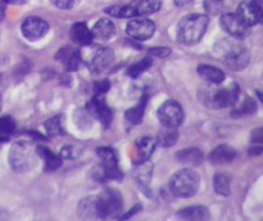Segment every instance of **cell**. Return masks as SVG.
I'll use <instances>...</instances> for the list:
<instances>
[{
  "mask_svg": "<svg viewBox=\"0 0 263 221\" xmlns=\"http://www.w3.org/2000/svg\"><path fill=\"white\" fill-rule=\"evenodd\" d=\"M15 128V122L12 117H0V134H10Z\"/></svg>",
  "mask_w": 263,
  "mask_h": 221,
  "instance_id": "d6a6232c",
  "label": "cell"
},
{
  "mask_svg": "<svg viewBox=\"0 0 263 221\" xmlns=\"http://www.w3.org/2000/svg\"><path fill=\"white\" fill-rule=\"evenodd\" d=\"M36 152H37L39 158L44 161L45 171H55L57 169L62 166V158L55 156L50 149L45 148V146H39V148H36Z\"/></svg>",
  "mask_w": 263,
  "mask_h": 221,
  "instance_id": "7402d4cb",
  "label": "cell"
},
{
  "mask_svg": "<svg viewBox=\"0 0 263 221\" xmlns=\"http://www.w3.org/2000/svg\"><path fill=\"white\" fill-rule=\"evenodd\" d=\"M28 0H8V3H13V4H26Z\"/></svg>",
  "mask_w": 263,
  "mask_h": 221,
  "instance_id": "b9f144b4",
  "label": "cell"
},
{
  "mask_svg": "<svg viewBox=\"0 0 263 221\" xmlns=\"http://www.w3.org/2000/svg\"><path fill=\"white\" fill-rule=\"evenodd\" d=\"M177 139H179V133H177L176 127H166L164 126L163 130L159 131L158 136H157V144H159L161 146L164 148H168L176 144Z\"/></svg>",
  "mask_w": 263,
  "mask_h": 221,
  "instance_id": "83f0119b",
  "label": "cell"
},
{
  "mask_svg": "<svg viewBox=\"0 0 263 221\" xmlns=\"http://www.w3.org/2000/svg\"><path fill=\"white\" fill-rule=\"evenodd\" d=\"M58 58L61 59L64 63L66 68L68 71H76L79 68V64L81 62V56H80V51L76 49H69V48H63L58 53Z\"/></svg>",
  "mask_w": 263,
  "mask_h": 221,
  "instance_id": "cb8c5ba5",
  "label": "cell"
},
{
  "mask_svg": "<svg viewBox=\"0 0 263 221\" xmlns=\"http://www.w3.org/2000/svg\"><path fill=\"white\" fill-rule=\"evenodd\" d=\"M126 32L131 39H135L139 41H145L151 39L156 32V23L149 18H136V20H131L127 23L126 27Z\"/></svg>",
  "mask_w": 263,
  "mask_h": 221,
  "instance_id": "9c48e42d",
  "label": "cell"
},
{
  "mask_svg": "<svg viewBox=\"0 0 263 221\" xmlns=\"http://www.w3.org/2000/svg\"><path fill=\"white\" fill-rule=\"evenodd\" d=\"M92 38L100 41L110 40L116 35L115 23L109 18H102L94 25L91 30Z\"/></svg>",
  "mask_w": 263,
  "mask_h": 221,
  "instance_id": "9a60e30c",
  "label": "cell"
},
{
  "mask_svg": "<svg viewBox=\"0 0 263 221\" xmlns=\"http://www.w3.org/2000/svg\"><path fill=\"white\" fill-rule=\"evenodd\" d=\"M257 110V103L254 102V99L252 98H246L241 105L239 108H236L233 112V116H246V115H252Z\"/></svg>",
  "mask_w": 263,
  "mask_h": 221,
  "instance_id": "1f68e13d",
  "label": "cell"
},
{
  "mask_svg": "<svg viewBox=\"0 0 263 221\" xmlns=\"http://www.w3.org/2000/svg\"><path fill=\"white\" fill-rule=\"evenodd\" d=\"M79 0H51L54 5L59 9H71L77 4Z\"/></svg>",
  "mask_w": 263,
  "mask_h": 221,
  "instance_id": "e575fe53",
  "label": "cell"
},
{
  "mask_svg": "<svg viewBox=\"0 0 263 221\" xmlns=\"http://www.w3.org/2000/svg\"><path fill=\"white\" fill-rule=\"evenodd\" d=\"M45 130L49 136L54 138V136L63 135L64 127H63V117L62 116H54L50 120L45 122Z\"/></svg>",
  "mask_w": 263,
  "mask_h": 221,
  "instance_id": "f1b7e54d",
  "label": "cell"
},
{
  "mask_svg": "<svg viewBox=\"0 0 263 221\" xmlns=\"http://www.w3.org/2000/svg\"><path fill=\"white\" fill-rule=\"evenodd\" d=\"M213 85L215 84L208 82V85H204L199 89V99L203 104L215 109L234 107L236 104L240 94V87L236 82L221 89H215Z\"/></svg>",
  "mask_w": 263,
  "mask_h": 221,
  "instance_id": "6da1fadb",
  "label": "cell"
},
{
  "mask_svg": "<svg viewBox=\"0 0 263 221\" xmlns=\"http://www.w3.org/2000/svg\"><path fill=\"white\" fill-rule=\"evenodd\" d=\"M86 110L91 115L92 118L99 120L102 122V125L104 126V128H107L110 125V122H112V109L108 107L105 100L103 98H100V95H95L94 99H91L87 103Z\"/></svg>",
  "mask_w": 263,
  "mask_h": 221,
  "instance_id": "8fae6325",
  "label": "cell"
},
{
  "mask_svg": "<svg viewBox=\"0 0 263 221\" xmlns=\"http://www.w3.org/2000/svg\"><path fill=\"white\" fill-rule=\"evenodd\" d=\"M158 118L166 127H177L184 121V109L175 100H167L159 107Z\"/></svg>",
  "mask_w": 263,
  "mask_h": 221,
  "instance_id": "ba28073f",
  "label": "cell"
},
{
  "mask_svg": "<svg viewBox=\"0 0 263 221\" xmlns=\"http://www.w3.org/2000/svg\"><path fill=\"white\" fill-rule=\"evenodd\" d=\"M208 27V17L199 13L189 14L182 18L177 27V39L185 45L199 43Z\"/></svg>",
  "mask_w": 263,
  "mask_h": 221,
  "instance_id": "3957f363",
  "label": "cell"
},
{
  "mask_svg": "<svg viewBox=\"0 0 263 221\" xmlns=\"http://www.w3.org/2000/svg\"><path fill=\"white\" fill-rule=\"evenodd\" d=\"M220 23L221 27L233 38L243 39L249 32L248 26L239 18L238 14H234V13H226V14L221 15Z\"/></svg>",
  "mask_w": 263,
  "mask_h": 221,
  "instance_id": "7c38bea8",
  "label": "cell"
},
{
  "mask_svg": "<svg viewBox=\"0 0 263 221\" xmlns=\"http://www.w3.org/2000/svg\"><path fill=\"white\" fill-rule=\"evenodd\" d=\"M97 153L102 161L98 175L99 180H116L122 177V172L118 169V158L115 149L108 148V146H102L97 149Z\"/></svg>",
  "mask_w": 263,
  "mask_h": 221,
  "instance_id": "52a82bcc",
  "label": "cell"
},
{
  "mask_svg": "<svg viewBox=\"0 0 263 221\" xmlns=\"http://www.w3.org/2000/svg\"><path fill=\"white\" fill-rule=\"evenodd\" d=\"M128 5H130L131 18L146 17L161 9L162 0H136Z\"/></svg>",
  "mask_w": 263,
  "mask_h": 221,
  "instance_id": "5bb4252c",
  "label": "cell"
},
{
  "mask_svg": "<svg viewBox=\"0 0 263 221\" xmlns=\"http://www.w3.org/2000/svg\"><path fill=\"white\" fill-rule=\"evenodd\" d=\"M257 97H258V99L263 103V91H257Z\"/></svg>",
  "mask_w": 263,
  "mask_h": 221,
  "instance_id": "7bdbcfd3",
  "label": "cell"
},
{
  "mask_svg": "<svg viewBox=\"0 0 263 221\" xmlns=\"http://www.w3.org/2000/svg\"><path fill=\"white\" fill-rule=\"evenodd\" d=\"M149 53L152 54L153 57H157V58H166V57H168L170 54H171V50H170L168 48H154V49H151V51Z\"/></svg>",
  "mask_w": 263,
  "mask_h": 221,
  "instance_id": "8d00e7d4",
  "label": "cell"
},
{
  "mask_svg": "<svg viewBox=\"0 0 263 221\" xmlns=\"http://www.w3.org/2000/svg\"><path fill=\"white\" fill-rule=\"evenodd\" d=\"M198 73L202 77L203 80H205L210 84H221V82L225 80V73L223 71H221L217 67L210 66V64H200L198 67Z\"/></svg>",
  "mask_w": 263,
  "mask_h": 221,
  "instance_id": "44dd1931",
  "label": "cell"
},
{
  "mask_svg": "<svg viewBox=\"0 0 263 221\" xmlns=\"http://www.w3.org/2000/svg\"><path fill=\"white\" fill-rule=\"evenodd\" d=\"M200 185V177L194 170L184 169L177 171L170 180V189L175 195L190 198L197 194Z\"/></svg>",
  "mask_w": 263,
  "mask_h": 221,
  "instance_id": "5b68a950",
  "label": "cell"
},
{
  "mask_svg": "<svg viewBox=\"0 0 263 221\" xmlns=\"http://www.w3.org/2000/svg\"><path fill=\"white\" fill-rule=\"evenodd\" d=\"M7 4H8V0H0V18L4 15V12H5V8H7Z\"/></svg>",
  "mask_w": 263,
  "mask_h": 221,
  "instance_id": "ab89813d",
  "label": "cell"
},
{
  "mask_svg": "<svg viewBox=\"0 0 263 221\" xmlns=\"http://www.w3.org/2000/svg\"><path fill=\"white\" fill-rule=\"evenodd\" d=\"M152 174H153V164L149 161L140 162L138 166L134 170V176H135L136 181L140 184L141 188H144L145 190H148L149 182H151Z\"/></svg>",
  "mask_w": 263,
  "mask_h": 221,
  "instance_id": "ffe728a7",
  "label": "cell"
},
{
  "mask_svg": "<svg viewBox=\"0 0 263 221\" xmlns=\"http://www.w3.org/2000/svg\"><path fill=\"white\" fill-rule=\"evenodd\" d=\"M176 161L179 163L186 164V166H199L203 162V153L200 149L198 148H186L182 149V151L177 152L176 156H175Z\"/></svg>",
  "mask_w": 263,
  "mask_h": 221,
  "instance_id": "ac0fdd59",
  "label": "cell"
},
{
  "mask_svg": "<svg viewBox=\"0 0 263 221\" xmlns=\"http://www.w3.org/2000/svg\"><path fill=\"white\" fill-rule=\"evenodd\" d=\"M3 140H4V139H2V138H0V141H3Z\"/></svg>",
  "mask_w": 263,
  "mask_h": 221,
  "instance_id": "f6af8a7d",
  "label": "cell"
},
{
  "mask_svg": "<svg viewBox=\"0 0 263 221\" xmlns=\"http://www.w3.org/2000/svg\"><path fill=\"white\" fill-rule=\"evenodd\" d=\"M215 56L234 71H241L246 68L251 61V53L247 48L229 40H221L215 45Z\"/></svg>",
  "mask_w": 263,
  "mask_h": 221,
  "instance_id": "7a4b0ae2",
  "label": "cell"
},
{
  "mask_svg": "<svg viewBox=\"0 0 263 221\" xmlns=\"http://www.w3.org/2000/svg\"><path fill=\"white\" fill-rule=\"evenodd\" d=\"M157 146V140L152 138H141L136 141L135 144V153L138 163L144 161H148L151 156L153 154L154 149Z\"/></svg>",
  "mask_w": 263,
  "mask_h": 221,
  "instance_id": "d6986e66",
  "label": "cell"
},
{
  "mask_svg": "<svg viewBox=\"0 0 263 221\" xmlns=\"http://www.w3.org/2000/svg\"><path fill=\"white\" fill-rule=\"evenodd\" d=\"M236 157V151L233 146L228 145V144H222V145H218L217 148L213 149L210 154V161L213 164H226L230 163L231 161H234V158Z\"/></svg>",
  "mask_w": 263,
  "mask_h": 221,
  "instance_id": "e0dca14e",
  "label": "cell"
},
{
  "mask_svg": "<svg viewBox=\"0 0 263 221\" xmlns=\"http://www.w3.org/2000/svg\"><path fill=\"white\" fill-rule=\"evenodd\" d=\"M251 4L253 7L254 13H256L258 23H262L263 25V0H252Z\"/></svg>",
  "mask_w": 263,
  "mask_h": 221,
  "instance_id": "836d02e7",
  "label": "cell"
},
{
  "mask_svg": "<svg viewBox=\"0 0 263 221\" xmlns=\"http://www.w3.org/2000/svg\"><path fill=\"white\" fill-rule=\"evenodd\" d=\"M79 213L84 218H99L97 208V197H86L80 202Z\"/></svg>",
  "mask_w": 263,
  "mask_h": 221,
  "instance_id": "d4e9b609",
  "label": "cell"
},
{
  "mask_svg": "<svg viewBox=\"0 0 263 221\" xmlns=\"http://www.w3.org/2000/svg\"><path fill=\"white\" fill-rule=\"evenodd\" d=\"M3 107V100H2V95H0V109H2Z\"/></svg>",
  "mask_w": 263,
  "mask_h": 221,
  "instance_id": "ee69618b",
  "label": "cell"
},
{
  "mask_svg": "<svg viewBox=\"0 0 263 221\" xmlns=\"http://www.w3.org/2000/svg\"><path fill=\"white\" fill-rule=\"evenodd\" d=\"M251 141H252V143L263 144V126H261V127L254 128V130L252 131Z\"/></svg>",
  "mask_w": 263,
  "mask_h": 221,
  "instance_id": "d590c367",
  "label": "cell"
},
{
  "mask_svg": "<svg viewBox=\"0 0 263 221\" xmlns=\"http://www.w3.org/2000/svg\"><path fill=\"white\" fill-rule=\"evenodd\" d=\"M218 2H222V0H218Z\"/></svg>",
  "mask_w": 263,
  "mask_h": 221,
  "instance_id": "bcb514c9",
  "label": "cell"
},
{
  "mask_svg": "<svg viewBox=\"0 0 263 221\" xmlns=\"http://www.w3.org/2000/svg\"><path fill=\"white\" fill-rule=\"evenodd\" d=\"M113 50L109 48H100L92 54L91 59L89 62V67L94 73H100V72L104 71L105 68H108L110 63L113 61Z\"/></svg>",
  "mask_w": 263,
  "mask_h": 221,
  "instance_id": "4fadbf2b",
  "label": "cell"
},
{
  "mask_svg": "<svg viewBox=\"0 0 263 221\" xmlns=\"http://www.w3.org/2000/svg\"><path fill=\"white\" fill-rule=\"evenodd\" d=\"M140 210H141V206H140V205H136L135 207L133 208V210H131V211H128V213H126L125 216H122V218H128V217H130V216L135 215V213L138 212V211H140Z\"/></svg>",
  "mask_w": 263,
  "mask_h": 221,
  "instance_id": "f35d334b",
  "label": "cell"
},
{
  "mask_svg": "<svg viewBox=\"0 0 263 221\" xmlns=\"http://www.w3.org/2000/svg\"><path fill=\"white\" fill-rule=\"evenodd\" d=\"M69 38L72 41L80 45H89L94 38H92L91 30H89L87 25L85 22H76L69 30Z\"/></svg>",
  "mask_w": 263,
  "mask_h": 221,
  "instance_id": "2e32d148",
  "label": "cell"
},
{
  "mask_svg": "<svg viewBox=\"0 0 263 221\" xmlns=\"http://www.w3.org/2000/svg\"><path fill=\"white\" fill-rule=\"evenodd\" d=\"M37 158L39 156L35 146L25 140L15 141L10 146L9 154H8V162L13 171L15 172L31 171L37 163Z\"/></svg>",
  "mask_w": 263,
  "mask_h": 221,
  "instance_id": "277c9868",
  "label": "cell"
},
{
  "mask_svg": "<svg viewBox=\"0 0 263 221\" xmlns=\"http://www.w3.org/2000/svg\"><path fill=\"white\" fill-rule=\"evenodd\" d=\"M236 14L239 15V18H240V20L243 21L248 27H252V26L258 23V21H257V17H256V13H254L251 2L240 3L238 7V12H236Z\"/></svg>",
  "mask_w": 263,
  "mask_h": 221,
  "instance_id": "4316f807",
  "label": "cell"
},
{
  "mask_svg": "<svg viewBox=\"0 0 263 221\" xmlns=\"http://www.w3.org/2000/svg\"><path fill=\"white\" fill-rule=\"evenodd\" d=\"M145 105H146V95H144L140 99V102L135 105V107L130 108V109L126 110L125 117L126 120L130 123H134V125H139L141 123L144 117V113H145Z\"/></svg>",
  "mask_w": 263,
  "mask_h": 221,
  "instance_id": "484cf974",
  "label": "cell"
},
{
  "mask_svg": "<svg viewBox=\"0 0 263 221\" xmlns=\"http://www.w3.org/2000/svg\"><path fill=\"white\" fill-rule=\"evenodd\" d=\"M110 87L109 82L108 81H100V82H97L94 86L95 89V95H102L104 94L105 91H108V89Z\"/></svg>",
  "mask_w": 263,
  "mask_h": 221,
  "instance_id": "74e56055",
  "label": "cell"
},
{
  "mask_svg": "<svg viewBox=\"0 0 263 221\" xmlns=\"http://www.w3.org/2000/svg\"><path fill=\"white\" fill-rule=\"evenodd\" d=\"M152 64H153V61H152V58L146 57V58H144L143 61H140V62H138V63L133 64V66L128 68V72H127L128 76H131L133 79H138L139 76H141L144 72H146L149 68H151Z\"/></svg>",
  "mask_w": 263,
  "mask_h": 221,
  "instance_id": "4dcf8cb0",
  "label": "cell"
},
{
  "mask_svg": "<svg viewBox=\"0 0 263 221\" xmlns=\"http://www.w3.org/2000/svg\"><path fill=\"white\" fill-rule=\"evenodd\" d=\"M97 197V208L99 218L112 217L121 212L123 207V199L121 193L115 188L104 189Z\"/></svg>",
  "mask_w": 263,
  "mask_h": 221,
  "instance_id": "8992f818",
  "label": "cell"
},
{
  "mask_svg": "<svg viewBox=\"0 0 263 221\" xmlns=\"http://www.w3.org/2000/svg\"><path fill=\"white\" fill-rule=\"evenodd\" d=\"M190 2H192V0H175V4H176L177 7H184V5L189 4Z\"/></svg>",
  "mask_w": 263,
  "mask_h": 221,
  "instance_id": "60d3db41",
  "label": "cell"
},
{
  "mask_svg": "<svg viewBox=\"0 0 263 221\" xmlns=\"http://www.w3.org/2000/svg\"><path fill=\"white\" fill-rule=\"evenodd\" d=\"M213 187L217 194L226 197L230 194V177L225 174H217L213 179Z\"/></svg>",
  "mask_w": 263,
  "mask_h": 221,
  "instance_id": "f546056e",
  "label": "cell"
},
{
  "mask_svg": "<svg viewBox=\"0 0 263 221\" xmlns=\"http://www.w3.org/2000/svg\"><path fill=\"white\" fill-rule=\"evenodd\" d=\"M179 217L190 221H203L210 218V211L203 206H190L179 211Z\"/></svg>",
  "mask_w": 263,
  "mask_h": 221,
  "instance_id": "603a6c76",
  "label": "cell"
},
{
  "mask_svg": "<svg viewBox=\"0 0 263 221\" xmlns=\"http://www.w3.org/2000/svg\"><path fill=\"white\" fill-rule=\"evenodd\" d=\"M21 30H22L23 36H25L27 40L37 41L48 33L49 25L43 20V18L32 15V17H28L23 21Z\"/></svg>",
  "mask_w": 263,
  "mask_h": 221,
  "instance_id": "30bf717a",
  "label": "cell"
}]
</instances>
